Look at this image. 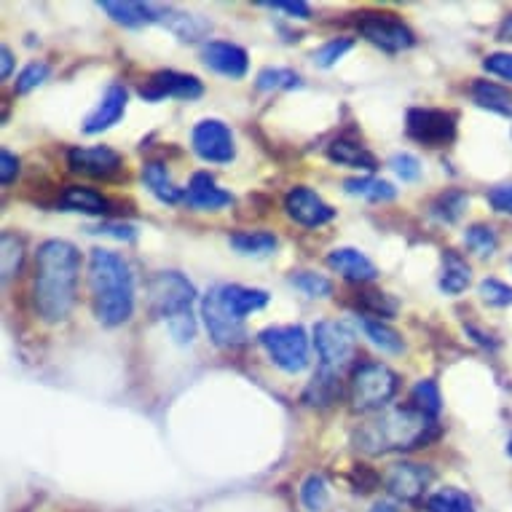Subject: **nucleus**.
<instances>
[{"instance_id":"f257e3e1","label":"nucleus","mask_w":512,"mask_h":512,"mask_svg":"<svg viewBox=\"0 0 512 512\" xmlns=\"http://www.w3.org/2000/svg\"><path fill=\"white\" fill-rule=\"evenodd\" d=\"M78 274H81V252L65 239H46L35 252L33 306L35 314L57 325L70 317L76 306Z\"/></svg>"},{"instance_id":"f03ea898","label":"nucleus","mask_w":512,"mask_h":512,"mask_svg":"<svg viewBox=\"0 0 512 512\" xmlns=\"http://www.w3.org/2000/svg\"><path fill=\"white\" fill-rule=\"evenodd\" d=\"M437 437V421L421 413L413 405L384 411L376 419L365 421L354 432V443L362 454L381 456L392 451H413L421 445L432 443Z\"/></svg>"},{"instance_id":"7ed1b4c3","label":"nucleus","mask_w":512,"mask_h":512,"mask_svg":"<svg viewBox=\"0 0 512 512\" xmlns=\"http://www.w3.org/2000/svg\"><path fill=\"white\" fill-rule=\"evenodd\" d=\"M89 287L94 314L102 325L118 328L135 314V277L129 263L113 250H92L89 258Z\"/></svg>"},{"instance_id":"20e7f679","label":"nucleus","mask_w":512,"mask_h":512,"mask_svg":"<svg viewBox=\"0 0 512 512\" xmlns=\"http://www.w3.org/2000/svg\"><path fill=\"white\" fill-rule=\"evenodd\" d=\"M400 378L381 362H362L352 373V408L360 413L381 411L397 395Z\"/></svg>"},{"instance_id":"39448f33","label":"nucleus","mask_w":512,"mask_h":512,"mask_svg":"<svg viewBox=\"0 0 512 512\" xmlns=\"http://www.w3.org/2000/svg\"><path fill=\"white\" fill-rule=\"evenodd\" d=\"M258 344L269 360L285 373H301L309 368V336L301 325H277L258 333Z\"/></svg>"},{"instance_id":"423d86ee","label":"nucleus","mask_w":512,"mask_h":512,"mask_svg":"<svg viewBox=\"0 0 512 512\" xmlns=\"http://www.w3.org/2000/svg\"><path fill=\"white\" fill-rule=\"evenodd\" d=\"M314 346H317L319 370L338 378L352 365L354 354H357L352 330L346 328L344 322H330V319L317 322V328H314Z\"/></svg>"},{"instance_id":"0eeeda50","label":"nucleus","mask_w":512,"mask_h":512,"mask_svg":"<svg viewBox=\"0 0 512 512\" xmlns=\"http://www.w3.org/2000/svg\"><path fill=\"white\" fill-rule=\"evenodd\" d=\"M196 301V287L188 277H183L180 271H161L151 279L148 285V303L151 311L161 319L180 317L185 311H191Z\"/></svg>"},{"instance_id":"6e6552de","label":"nucleus","mask_w":512,"mask_h":512,"mask_svg":"<svg viewBox=\"0 0 512 512\" xmlns=\"http://www.w3.org/2000/svg\"><path fill=\"white\" fill-rule=\"evenodd\" d=\"M405 132L427 148H445L456 137V113L440 108H411L405 118Z\"/></svg>"},{"instance_id":"1a4fd4ad","label":"nucleus","mask_w":512,"mask_h":512,"mask_svg":"<svg viewBox=\"0 0 512 512\" xmlns=\"http://www.w3.org/2000/svg\"><path fill=\"white\" fill-rule=\"evenodd\" d=\"M357 30L368 43L378 46L381 51L397 54V51L411 49L416 43V35L403 19H397V14H387V11H376V14H362L357 22Z\"/></svg>"},{"instance_id":"9d476101","label":"nucleus","mask_w":512,"mask_h":512,"mask_svg":"<svg viewBox=\"0 0 512 512\" xmlns=\"http://www.w3.org/2000/svg\"><path fill=\"white\" fill-rule=\"evenodd\" d=\"M191 145H194L196 156L210 164H231L236 159L234 132L220 118L199 121L191 132Z\"/></svg>"},{"instance_id":"9b49d317","label":"nucleus","mask_w":512,"mask_h":512,"mask_svg":"<svg viewBox=\"0 0 512 512\" xmlns=\"http://www.w3.org/2000/svg\"><path fill=\"white\" fill-rule=\"evenodd\" d=\"M202 317L210 333L212 344L220 349H236L247 341V328H244L242 319H236L234 314H228L220 303L215 287L202 298Z\"/></svg>"},{"instance_id":"f8f14e48","label":"nucleus","mask_w":512,"mask_h":512,"mask_svg":"<svg viewBox=\"0 0 512 512\" xmlns=\"http://www.w3.org/2000/svg\"><path fill=\"white\" fill-rule=\"evenodd\" d=\"M204 94V84L196 76L188 73H177V70H159L153 73L143 86H140V97L145 102H161V100H199Z\"/></svg>"},{"instance_id":"ddd939ff","label":"nucleus","mask_w":512,"mask_h":512,"mask_svg":"<svg viewBox=\"0 0 512 512\" xmlns=\"http://www.w3.org/2000/svg\"><path fill=\"white\" fill-rule=\"evenodd\" d=\"M68 167L76 175L94 177V180H113L124 169L121 153L110 145H92V148H70Z\"/></svg>"},{"instance_id":"4468645a","label":"nucleus","mask_w":512,"mask_h":512,"mask_svg":"<svg viewBox=\"0 0 512 512\" xmlns=\"http://www.w3.org/2000/svg\"><path fill=\"white\" fill-rule=\"evenodd\" d=\"M285 210L303 228H319L336 218V210L317 191H311L306 185H295V188L287 191Z\"/></svg>"},{"instance_id":"2eb2a0df","label":"nucleus","mask_w":512,"mask_h":512,"mask_svg":"<svg viewBox=\"0 0 512 512\" xmlns=\"http://www.w3.org/2000/svg\"><path fill=\"white\" fill-rule=\"evenodd\" d=\"M429 483H432V470H429L427 464L416 462L392 464L387 475H384V486L400 502H416V499H421Z\"/></svg>"},{"instance_id":"dca6fc26","label":"nucleus","mask_w":512,"mask_h":512,"mask_svg":"<svg viewBox=\"0 0 512 512\" xmlns=\"http://www.w3.org/2000/svg\"><path fill=\"white\" fill-rule=\"evenodd\" d=\"M202 62L212 73H218L223 78H231V81H239V78L247 76L250 70V54L236 46V43L228 41H207L202 46Z\"/></svg>"},{"instance_id":"f3484780","label":"nucleus","mask_w":512,"mask_h":512,"mask_svg":"<svg viewBox=\"0 0 512 512\" xmlns=\"http://www.w3.org/2000/svg\"><path fill=\"white\" fill-rule=\"evenodd\" d=\"M126 100H129V94H126L124 86H108V92L102 94L100 105L84 118L86 135H102V132H108L110 126H116L126 113Z\"/></svg>"},{"instance_id":"a211bd4d","label":"nucleus","mask_w":512,"mask_h":512,"mask_svg":"<svg viewBox=\"0 0 512 512\" xmlns=\"http://www.w3.org/2000/svg\"><path fill=\"white\" fill-rule=\"evenodd\" d=\"M191 210H202V212H215L223 210L228 204L234 202V196L223 191L218 183H215V177L207 175V172H196L191 177V183L185 188V199H183Z\"/></svg>"},{"instance_id":"6ab92c4d","label":"nucleus","mask_w":512,"mask_h":512,"mask_svg":"<svg viewBox=\"0 0 512 512\" xmlns=\"http://www.w3.org/2000/svg\"><path fill=\"white\" fill-rule=\"evenodd\" d=\"M328 266L336 271L338 277L349 279V282H373L378 277L376 263L370 261L368 255L354 247H336L328 252Z\"/></svg>"},{"instance_id":"aec40b11","label":"nucleus","mask_w":512,"mask_h":512,"mask_svg":"<svg viewBox=\"0 0 512 512\" xmlns=\"http://www.w3.org/2000/svg\"><path fill=\"white\" fill-rule=\"evenodd\" d=\"M220 303L228 314H234L236 319H242L252 311H261L269 306V293L261 287H244V285H218L215 287Z\"/></svg>"},{"instance_id":"412c9836","label":"nucleus","mask_w":512,"mask_h":512,"mask_svg":"<svg viewBox=\"0 0 512 512\" xmlns=\"http://www.w3.org/2000/svg\"><path fill=\"white\" fill-rule=\"evenodd\" d=\"M100 9L108 14L116 25L143 27L159 25L161 6L156 3H137V0H102Z\"/></svg>"},{"instance_id":"4be33fe9","label":"nucleus","mask_w":512,"mask_h":512,"mask_svg":"<svg viewBox=\"0 0 512 512\" xmlns=\"http://www.w3.org/2000/svg\"><path fill=\"white\" fill-rule=\"evenodd\" d=\"M159 25L167 27L169 33L183 43L199 41V38H204V35L212 30V25L204 17H199V14H188V11H177L172 9V6H161Z\"/></svg>"},{"instance_id":"5701e85b","label":"nucleus","mask_w":512,"mask_h":512,"mask_svg":"<svg viewBox=\"0 0 512 512\" xmlns=\"http://www.w3.org/2000/svg\"><path fill=\"white\" fill-rule=\"evenodd\" d=\"M470 97L472 102L483 110H491L496 116L512 118V89L510 86L494 84V81H472L470 86Z\"/></svg>"},{"instance_id":"b1692460","label":"nucleus","mask_w":512,"mask_h":512,"mask_svg":"<svg viewBox=\"0 0 512 512\" xmlns=\"http://www.w3.org/2000/svg\"><path fill=\"white\" fill-rule=\"evenodd\" d=\"M143 183L161 204H177L185 199V191L172 180L167 172V164L161 161H148L143 167Z\"/></svg>"},{"instance_id":"393cba45","label":"nucleus","mask_w":512,"mask_h":512,"mask_svg":"<svg viewBox=\"0 0 512 512\" xmlns=\"http://www.w3.org/2000/svg\"><path fill=\"white\" fill-rule=\"evenodd\" d=\"M59 207H65L68 212H84V215H94V218H100V215L110 212L108 199H105L100 191L86 188V185H68V188L62 191Z\"/></svg>"},{"instance_id":"a878e982","label":"nucleus","mask_w":512,"mask_h":512,"mask_svg":"<svg viewBox=\"0 0 512 512\" xmlns=\"http://www.w3.org/2000/svg\"><path fill=\"white\" fill-rule=\"evenodd\" d=\"M328 159L338 167H349V169H365V172H376L378 159L373 153L360 143H352V140H333L328 145Z\"/></svg>"},{"instance_id":"bb28decb","label":"nucleus","mask_w":512,"mask_h":512,"mask_svg":"<svg viewBox=\"0 0 512 512\" xmlns=\"http://www.w3.org/2000/svg\"><path fill=\"white\" fill-rule=\"evenodd\" d=\"M472 282L470 263L464 261L462 255L454 250H445L443 255V277H440V290L445 295L464 293Z\"/></svg>"},{"instance_id":"cd10ccee","label":"nucleus","mask_w":512,"mask_h":512,"mask_svg":"<svg viewBox=\"0 0 512 512\" xmlns=\"http://www.w3.org/2000/svg\"><path fill=\"white\" fill-rule=\"evenodd\" d=\"M344 191L349 196H360L368 202H392L397 196V188L389 180L378 177H349L344 180Z\"/></svg>"},{"instance_id":"c85d7f7f","label":"nucleus","mask_w":512,"mask_h":512,"mask_svg":"<svg viewBox=\"0 0 512 512\" xmlns=\"http://www.w3.org/2000/svg\"><path fill=\"white\" fill-rule=\"evenodd\" d=\"M228 244L234 247L239 255H250V258H263L277 250V236L271 231H236L231 234Z\"/></svg>"},{"instance_id":"c756f323","label":"nucleus","mask_w":512,"mask_h":512,"mask_svg":"<svg viewBox=\"0 0 512 512\" xmlns=\"http://www.w3.org/2000/svg\"><path fill=\"white\" fill-rule=\"evenodd\" d=\"M360 322L362 333L370 338V344H376L381 352L387 354H403L405 352V341L403 336L397 333L395 328H389V325H384L381 319H370V317H360L357 319Z\"/></svg>"},{"instance_id":"7c9ffc66","label":"nucleus","mask_w":512,"mask_h":512,"mask_svg":"<svg viewBox=\"0 0 512 512\" xmlns=\"http://www.w3.org/2000/svg\"><path fill=\"white\" fill-rule=\"evenodd\" d=\"M0 271H3V282H11L19 277L22 263H25V239L17 236L14 231H3L0 236Z\"/></svg>"},{"instance_id":"2f4dec72","label":"nucleus","mask_w":512,"mask_h":512,"mask_svg":"<svg viewBox=\"0 0 512 512\" xmlns=\"http://www.w3.org/2000/svg\"><path fill=\"white\" fill-rule=\"evenodd\" d=\"M338 395H341V381H338V376H330V373L317 370L314 378H311L309 389H306V395H303V400L309 405H330L336 403Z\"/></svg>"},{"instance_id":"473e14b6","label":"nucleus","mask_w":512,"mask_h":512,"mask_svg":"<svg viewBox=\"0 0 512 512\" xmlns=\"http://www.w3.org/2000/svg\"><path fill=\"white\" fill-rule=\"evenodd\" d=\"M467 204H470V196L454 188V191H445L443 196H437L429 212H432V218H437L440 223H456V220L464 215V210H467Z\"/></svg>"},{"instance_id":"72a5a7b5","label":"nucleus","mask_w":512,"mask_h":512,"mask_svg":"<svg viewBox=\"0 0 512 512\" xmlns=\"http://www.w3.org/2000/svg\"><path fill=\"white\" fill-rule=\"evenodd\" d=\"M427 512H475V504L459 488H440L427 499Z\"/></svg>"},{"instance_id":"f704fd0d","label":"nucleus","mask_w":512,"mask_h":512,"mask_svg":"<svg viewBox=\"0 0 512 512\" xmlns=\"http://www.w3.org/2000/svg\"><path fill=\"white\" fill-rule=\"evenodd\" d=\"M464 244H467V250L475 252L478 258H491L499 247V236L491 226L486 223H475L464 231Z\"/></svg>"},{"instance_id":"c9c22d12","label":"nucleus","mask_w":512,"mask_h":512,"mask_svg":"<svg viewBox=\"0 0 512 512\" xmlns=\"http://www.w3.org/2000/svg\"><path fill=\"white\" fill-rule=\"evenodd\" d=\"M255 86H258L261 92H290V89H298V86H301V76L287 68H266L258 73Z\"/></svg>"},{"instance_id":"e433bc0d","label":"nucleus","mask_w":512,"mask_h":512,"mask_svg":"<svg viewBox=\"0 0 512 512\" xmlns=\"http://www.w3.org/2000/svg\"><path fill=\"white\" fill-rule=\"evenodd\" d=\"M411 405L419 408L421 413H427L432 419H437V413L443 408V400H440V389H437L435 381H419L416 387L411 389Z\"/></svg>"},{"instance_id":"4c0bfd02","label":"nucleus","mask_w":512,"mask_h":512,"mask_svg":"<svg viewBox=\"0 0 512 512\" xmlns=\"http://www.w3.org/2000/svg\"><path fill=\"white\" fill-rule=\"evenodd\" d=\"M290 285L295 290H301L303 295H309V298H328L333 295V282L328 277H322V274H314V271H298L290 277Z\"/></svg>"},{"instance_id":"58836bf2","label":"nucleus","mask_w":512,"mask_h":512,"mask_svg":"<svg viewBox=\"0 0 512 512\" xmlns=\"http://www.w3.org/2000/svg\"><path fill=\"white\" fill-rule=\"evenodd\" d=\"M328 483L322 475H309V478L301 483V502L306 504V510L322 512L328 507Z\"/></svg>"},{"instance_id":"ea45409f","label":"nucleus","mask_w":512,"mask_h":512,"mask_svg":"<svg viewBox=\"0 0 512 512\" xmlns=\"http://www.w3.org/2000/svg\"><path fill=\"white\" fill-rule=\"evenodd\" d=\"M354 41L352 38H333L325 46H319L314 54H311V62L317 65V68H333L338 59H344L346 51H352Z\"/></svg>"},{"instance_id":"a19ab883","label":"nucleus","mask_w":512,"mask_h":512,"mask_svg":"<svg viewBox=\"0 0 512 512\" xmlns=\"http://www.w3.org/2000/svg\"><path fill=\"white\" fill-rule=\"evenodd\" d=\"M51 68L46 65V62H30L22 73L17 76V84H14V92L17 94H30L33 89H38V86L49 78Z\"/></svg>"},{"instance_id":"79ce46f5","label":"nucleus","mask_w":512,"mask_h":512,"mask_svg":"<svg viewBox=\"0 0 512 512\" xmlns=\"http://www.w3.org/2000/svg\"><path fill=\"white\" fill-rule=\"evenodd\" d=\"M389 167L395 172L403 183H416L421 177V161L413 156V153H395L389 159Z\"/></svg>"},{"instance_id":"37998d69","label":"nucleus","mask_w":512,"mask_h":512,"mask_svg":"<svg viewBox=\"0 0 512 512\" xmlns=\"http://www.w3.org/2000/svg\"><path fill=\"white\" fill-rule=\"evenodd\" d=\"M480 298L488 306H512V287L499 279H483L480 282Z\"/></svg>"},{"instance_id":"c03bdc74","label":"nucleus","mask_w":512,"mask_h":512,"mask_svg":"<svg viewBox=\"0 0 512 512\" xmlns=\"http://www.w3.org/2000/svg\"><path fill=\"white\" fill-rule=\"evenodd\" d=\"M169 333H172V338H175V344L185 346L191 344L196 338V317L194 311H185V314H180V317H172L167 322Z\"/></svg>"},{"instance_id":"a18cd8bd","label":"nucleus","mask_w":512,"mask_h":512,"mask_svg":"<svg viewBox=\"0 0 512 512\" xmlns=\"http://www.w3.org/2000/svg\"><path fill=\"white\" fill-rule=\"evenodd\" d=\"M483 70L491 76H499L512 84V51H496L483 59Z\"/></svg>"},{"instance_id":"49530a36","label":"nucleus","mask_w":512,"mask_h":512,"mask_svg":"<svg viewBox=\"0 0 512 512\" xmlns=\"http://www.w3.org/2000/svg\"><path fill=\"white\" fill-rule=\"evenodd\" d=\"M362 306L373 311L376 317H395L397 314V301L389 298L387 293H365L362 295Z\"/></svg>"},{"instance_id":"de8ad7c7","label":"nucleus","mask_w":512,"mask_h":512,"mask_svg":"<svg viewBox=\"0 0 512 512\" xmlns=\"http://www.w3.org/2000/svg\"><path fill=\"white\" fill-rule=\"evenodd\" d=\"M266 9L271 11H285L293 19H311V6L303 3V0H271V3H263Z\"/></svg>"},{"instance_id":"09e8293b","label":"nucleus","mask_w":512,"mask_h":512,"mask_svg":"<svg viewBox=\"0 0 512 512\" xmlns=\"http://www.w3.org/2000/svg\"><path fill=\"white\" fill-rule=\"evenodd\" d=\"M488 204H491L496 212L512 215V183L491 188V191H488Z\"/></svg>"},{"instance_id":"8fccbe9b","label":"nucleus","mask_w":512,"mask_h":512,"mask_svg":"<svg viewBox=\"0 0 512 512\" xmlns=\"http://www.w3.org/2000/svg\"><path fill=\"white\" fill-rule=\"evenodd\" d=\"M94 234L113 236V239H118V242H135L137 228L129 226V223H102Z\"/></svg>"},{"instance_id":"3c124183","label":"nucleus","mask_w":512,"mask_h":512,"mask_svg":"<svg viewBox=\"0 0 512 512\" xmlns=\"http://www.w3.org/2000/svg\"><path fill=\"white\" fill-rule=\"evenodd\" d=\"M19 175V159L11 151H0V183L11 185Z\"/></svg>"},{"instance_id":"603ef678","label":"nucleus","mask_w":512,"mask_h":512,"mask_svg":"<svg viewBox=\"0 0 512 512\" xmlns=\"http://www.w3.org/2000/svg\"><path fill=\"white\" fill-rule=\"evenodd\" d=\"M0 65H3V68H0V78L6 81V78H11V73H14V51H11L9 46L0 49Z\"/></svg>"},{"instance_id":"864d4df0","label":"nucleus","mask_w":512,"mask_h":512,"mask_svg":"<svg viewBox=\"0 0 512 512\" xmlns=\"http://www.w3.org/2000/svg\"><path fill=\"white\" fill-rule=\"evenodd\" d=\"M496 38H499V41L512 43V14L502 19V25H499V30H496Z\"/></svg>"},{"instance_id":"5fc2aeb1","label":"nucleus","mask_w":512,"mask_h":512,"mask_svg":"<svg viewBox=\"0 0 512 512\" xmlns=\"http://www.w3.org/2000/svg\"><path fill=\"white\" fill-rule=\"evenodd\" d=\"M510 269H512V258H510Z\"/></svg>"}]
</instances>
